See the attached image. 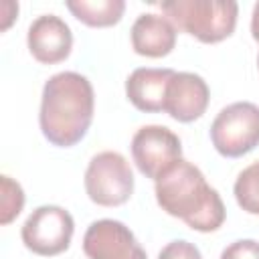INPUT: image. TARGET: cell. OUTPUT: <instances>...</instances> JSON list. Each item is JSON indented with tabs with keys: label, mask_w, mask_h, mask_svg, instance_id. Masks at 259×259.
<instances>
[{
	"label": "cell",
	"mask_w": 259,
	"mask_h": 259,
	"mask_svg": "<svg viewBox=\"0 0 259 259\" xmlns=\"http://www.w3.org/2000/svg\"><path fill=\"white\" fill-rule=\"evenodd\" d=\"M30 55L42 65H55L69 57L73 34L69 24L57 14H42L28 26L26 34Z\"/></svg>",
	"instance_id": "30bf717a"
},
{
	"label": "cell",
	"mask_w": 259,
	"mask_h": 259,
	"mask_svg": "<svg viewBox=\"0 0 259 259\" xmlns=\"http://www.w3.org/2000/svg\"><path fill=\"white\" fill-rule=\"evenodd\" d=\"M251 34H253V38L259 42V2H257L255 8H253V16H251Z\"/></svg>",
	"instance_id": "ac0fdd59"
},
{
	"label": "cell",
	"mask_w": 259,
	"mask_h": 259,
	"mask_svg": "<svg viewBox=\"0 0 259 259\" xmlns=\"http://www.w3.org/2000/svg\"><path fill=\"white\" fill-rule=\"evenodd\" d=\"M221 259H259V243L253 239H241L225 247Z\"/></svg>",
	"instance_id": "e0dca14e"
},
{
	"label": "cell",
	"mask_w": 259,
	"mask_h": 259,
	"mask_svg": "<svg viewBox=\"0 0 259 259\" xmlns=\"http://www.w3.org/2000/svg\"><path fill=\"white\" fill-rule=\"evenodd\" d=\"M158 259H202L198 247L184 239L170 241L158 255Z\"/></svg>",
	"instance_id": "2e32d148"
},
{
	"label": "cell",
	"mask_w": 259,
	"mask_h": 259,
	"mask_svg": "<svg viewBox=\"0 0 259 259\" xmlns=\"http://www.w3.org/2000/svg\"><path fill=\"white\" fill-rule=\"evenodd\" d=\"M87 196L99 206H119L134 192L130 162L119 152H99L85 170Z\"/></svg>",
	"instance_id": "5b68a950"
},
{
	"label": "cell",
	"mask_w": 259,
	"mask_h": 259,
	"mask_svg": "<svg viewBox=\"0 0 259 259\" xmlns=\"http://www.w3.org/2000/svg\"><path fill=\"white\" fill-rule=\"evenodd\" d=\"M210 91L206 81L196 73H176L168 81L164 111L182 123L198 119L208 107Z\"/></svg>",
	"instance_id": "9c48e42d"
},
{
	"label": "cell",
	"mask_w": 259,
	"mask_h": 259,
	"mask_svg": "<svg viewBox=\"0 0 259 259\" xmlns=\"http://www.w3.org/2000/svg\"><path fill=\"white\" fill-rule=\"evenodd\" d=\"M172 24L200 42H221L237 26L239 6L231 0H168L160 4Z\"/></svg>",
	"instance_id": "3957f363"
},
{
	"label": "cell",
	"mask_w": 259,
	"mask_h": 259,
	"mask_svg": "<svg viewBox=\"0 0 259 259\" xmlns=\"http://www.w3.org/2000/svg\"><path fill=\"white\" fill-rule=\"evenodd\" d=\"M93 87L87 77L75 71L53 75L42 87L38 123L42 136L59 148L81 142L93 121Z\"/></svg>",
	"instance_id": "6da1fadb"
},
{
	"label": "cell",
	"mask_w": 259,
	"mask_h": 259,
	"mask_svg": "<svg viewBox=\"0 0 259 259\" xmlns=\"http://www.w3.org/2000/svg\"><path fill=\"white\" fill-rule=\"evenodd\" d=\"M257 67H259V57H257Z\"/></svg>",
	"instance_id": "d6986e66"
},
{
	"label": "cell",
	"mask_w": 259,
	"mask_h": 259,
	"mask_svg": "<svg viewBox=\"0 0 259 259\" xmlns=\"http://www.w3.org/2000/svg\"><path fill=\"white\" fill-rule=\"evenodd\" d=\"M172 75H174L172 69L140 67L127 77L125 95L134 103V107H138L140 111H148V113L164 111L166 87Z\"/></svg>",
	"instance_id": "7c38bea8"
},
{
	"label": "cell",
	"mask_w": 259,
	"mask_h": 259,
	"mask_svg": "<svg viewBox=\"0 0 259 259\" xmlns=\"http://www.w3.org/2000/svg\"><path fill=\"white\" fill-rule=\"evenodd\" d=\"M73 231L75 223L69 210L57 204H42L28 214L20 237L28 251L42 257H53L69 249Z\"/></svg>",
	"instance_id": "8992f818"
},
{
	"label": "cell",
	"mask_w": 259,
	"mask_h": 259,
	"mask_svg": "<svg viewBox=\"0 0 259 259\" xmlns=\"http://www.w3.org/2000/svg\"><path fill=\"white\" fill-rule=\"evenodd\" d=\"M235 198L237 204L249 212V214H259V160L247 166L235 180Z\"/></svg>",
	"instance_id": "5bb4252c"
},
{
	"label": "cell",
	"mask_w": 259,
	"mask_h": 259,
	"mask_svg": "<svg viewBox=\"0 0 259 259\" xmlns=\"http://www.w3.org/2000/svg\"><path fill=\"white\" fill-rule=\"evenodd\" d=\"M132 158L146 178L158 180L182 158L180 138L166 125H144L132 138Z\"/></svg>",
	"instance_id": "52a82bcc"
},
{
	"label": "cell",
	"mask_w": 259,
	"mask_h": 259,
	"mask_svg": "<svg viewBox=\"0 0 259 259\" xmlns=\"http://www.w3.org/2000/svg\"><path fill=\"white\" fill-rule=\"evenodd\" d=\"M176 45V26L164 14H140L132 26V47L138 55L160 59Z\"/></svg>",
	"instance_id": "8fae6325"
},
{
	"label": "cell",
	"mask_w": 259,
	"mask_h": 259,
	"mask_svg": "<svg viewBox=\"0 0 259 259\" xmlns=\"http://www.w3.org/2000/svg\"><path fill=\"white\" fill-rule=\"evenodd\" d=\"M210 140L225 158H239L259 146V105L237 101L223 107L212 125Z\"/></svg>",
	"instance_id": "277c9868"
},
{
	"label": "cell",
	"mask_w": 259,
	"mask_h": 259,
	"mask_svg": "<svg viewBox=\"0 0 259 259\" xmlns=\"http://www.w3.org/2000/svg\"><path fill=\"white\" fill-rule=\"evenodd\" d=\"M83 251L89 259H148L130 227L113 219H99L89 225Z\"/></svg>",
	"instance_id": "ba28073f"
},
{
	"label": "cell",
	"mask_w": 259,
	"mask_h": 259,
	"mask_svg": "<svg viewBox=\"0 0 259 259\" xmlns=\"http://www.w3.org/2000/svg\"><path fill=\"white\" fill-rule=\"evenodd\" d=\"M2 184V198H0V223L8 225L10 221H14L22 206H24V192L20 188L18 182H14L10 176H2L0 178Z\"/></svg>",
	"instance_id": "9a60e30c"
},
{
	"label": "cell",
	"mask_w": 259,
	"mask_h": 259,
	"mask_svg": "<svg viewBox=\"0 0 259 259\" xmlns=\"http://www.w3.org/2000/svg\"><path fill=\"white\" fill-rule=\"evenodd\" d=\"M71 14L87 26L103 28L119 22L125 2L123 0H67Z\"/></svg>",
	"instance_id": "4fadbf2b"
},
{
	"label": "cell",
	"mask_w": 259,
	"mask_h": 259,
	"mask_svg": "<svg viewBox=\"0 0 259 259\" xmlns=\"http://www.w3.org/2000/svg\"><path fill=\"white\" fill-rule=\"evenodd\" d=\"M156 200L164 212L198 233H212L225 223L227 210L219 192L194 164L182 158L156 180Z\"/></svg>",
	"instance_id": "7a4b0ae2"
}]
</instances>
